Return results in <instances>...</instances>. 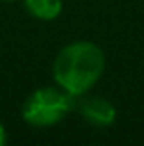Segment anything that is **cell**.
Returning <instances> with one entry per match:
<instances>
[{"instance_id": "5b68a950", "label": "cell", "mask_w": 144, "mask_h": 146, "mask_svg": "<svg viewBox=\"0 0 144 146\" xmlns=\"http://www.w3.org/2000/svg\"><path fill=\"white\" fill-rule=\"evenodd\" d=\"M7 141V135H6V128H4V124H0V146H4Z\"/></svg>"}, {"instance_id": "6da1fadb", "label": "cell", "mask_w": 144, "mask_h": 146, "mask_svg": "<svg viewBox=\"0 0 144 146\" xmlns=\"http://www.w3.org/2000/svg\"><path fill=\"white\" fill-rule=\"evenodd\" d=\"M105 70V54L90 41H74L59 50L54 59V80L72 96L85 94Z\"/></svg>"}, {"instance_id": "7a4b0ae2", "label": "cell", "mask_w": 144, "mask_h": 146, "mask_svg": "<svg viewBox=\"0 0 144 146\" xmlns=\"http://www.w3.org/2000/svg\"><path fill=\"white\" fill-rule=\"evenodd\" d=\"M74 109V96L65 89L43 87L26 98L22 118L35 128H46L61 122Z\"/></svg>"}, {"instance_id": "3957f363", "label": "cell", "mask_w": 144, "mask_h": 146, "mask_svg": "<svg viewBox=\"0 0 144 146\" xmlns=\"http://www.w3.org/2000/svg\"><path fill=\"white\" fill-rule=\"evenodd\" d=\"M74 109L96 128L111 126L116 118V109L107 98L102 96H74Z\"/></svg>"}, {"instance_id": "8992f818", "label": "cell", "mask_w": 144, "mask_h": 146, "mask_svg": "<svg viewBox=\"0 0 144 146\" xmlns=\"http://www.w3.org/2000/svg\"><path fill=\"white\" fill-rule=\"evenodd\" d=\"M4 2H15V0H4Z\"/></svg>"}, {"instance_id": "277c9868", "label": "cell", "mask_w": 144, "mask_h": 146, "mask_svg": "<svg viewBox=\"0 0 144 146\" xmlns=\"http://www.w3.org/2000/svg\"><path fill=\"white\" fill-rule=\"evenodd\" d=\"M24 7L32 17L39 21H54L61 15V0H24Z\"/></svg>"}]
</instances>
